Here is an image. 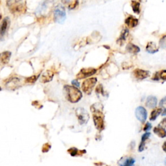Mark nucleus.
Returning a JSON list of instances; mask_svg holds the SVG:
<instances>
[{
	"label": "nucleus",
	"mask_w": 166,
	"mask_h": 166,
	"mask_svg": "<svg viewBox=\"0 0 166 166\" xmlns=\"http://www.w3.org/2000/svg\"><path fill=\"white\" fill-rule=\"evenodd\" d=\"M90 109L93 113L96 112H103V107L101 103H97L92 105L90 108Z\"/></svg>",
	"instance_id": "nucleus-24"
},
{
	"label": "nucleus",
	"mask_w": 166,
	"mask_h": 166,
	"mask_svg": "<svg viewBox=\"0 0 166 166\" xmlns=\"http://www.w3.org/2000/svg\"><path fill=\"white\" fill-rule=\"evenodd\" d=\"M97 81V79L95 77H92L85 80L82 84V91L87 95L91 94L95 85L96 84Z\"/></svg>",
	"instance_id": "nucleus-4"
},
{
	"label": "nucleus",
	"mask_w": 166,
	"mask_h": 166,
	"mask_svg": "<svg viewBox=\"0 0 166 166\" xmlns=\"http://www.w3.org/2000/svg\"><path fill=\"white\" fill-rule=\"evenodd\" d=\"M95 92H96L97 94L104 95V92H103V86H102V84H99L97 86V87L96 88V90H95Z\"/></svg>",
	"instance_id": "nucleus-26"
},
{
	"label": "nucleus",
	"mask_w": 166,
	"mask_h": 166,
	"mask_svg": "<svg viewBox=\"0 0 166 166\" xmlns=\"http://www.w3.org/2000/svg\"><path fill=\"white\" fill-rule=\"evenodd\" d=\"M97 70L94 68H83L77 75V77L79 79H82L88 77L91 75H94L96 73Z\"/></svg>",
	"instance_id": "nucleus-9"
},
{
	"label": "nucleus",
	"mask_w": 166,
	"mask_h": 166,
	"mask_svg": "<svg viewBox=\"0 0 166 166\" xmlns=\"http://www.w3.org/2000/svg\"><path fill=\"white\" fill-rule=\"evenodd\" d=\"M38 77H39L38 75H37V76L36 75H33V76H32V77H28L26 79V82H31V83L34 82L37 80Z\"/></svg>",
	"instance_id": "nucleus-27"
},
{
	"label": "nucleus",
	"mask_w": 166,
	"mask_h": 166,
	"mask_svg": "<svg viewBox=\"0 0 166 166\" xmlns=\"http://www.w3.org/2000/svg\"><path fill=\"white\" fill-rule=\"evenodd\" d=\"M50 148H51V145L49 144V143H46V144L44 145L42 147V152H46L47 151H49Z\"/></svg>",
	"instance_id": "nucleus-30"
},
{
	"label": "nucleus",
	"mask_w": 166,
	"mask_h": 166,
	"mask_svg": "<svg viewBox=\"0 0 166 166\" xmlns=\"http://www.w3.org/2000/svg\"><path fill=\"white\" fill-rule=\"evenodd\" d=\"M162 112V108H156V109L154 110L151 112V117H150V120H151V121H155L156 119V118H157V117Z\"/></svg>",
	"instance_id": "nucleus-23"
},
{
	"label": "nucleus",
	"mask_w": 166,
	"mask_h": 166,
	"mask_svg": "<svg viewBox=\"0 0 166 166\" xmlns=\"http://www.w3.org/2000/svg\"><path fill=\"white\" fill-rule=\"evenodd\" d=\"M72 84H73V86H74V87H80V83L77 81V80H73V81L72 82Z\"/></svg>",
	"instance_id": "nucleus-34"
},
{
	"label": "nucleus",
	"mask_w": 166,
	"mask_h": 166,
	"mask_svg": "<svg viewBox=\"0 0 166 166\" xmlns=\"http://www.w3.org/2000/svg\"><path fill=\"white\" fill-rule=\"evenodd\" d=\"M135 114L137 119L142 123L145 122L147 118V112L145 108L143 107H138L136 108Z\"/></svg>",
	"instance_id": "nucleus-8"
},
{
	"label": "nucleus",
	"mask_w": 166,
	"mask_h": 166,
	"mask_svg": "<svg viewBox=\"0 0 166 166\" xmlns=\"http://www.w3.org/2000/svg\"><path fill=\"white\" fill-rule=\"evenodd\" d=\"M135 160L132 158H127L125 159H121L119 162V166H132L135 164Z\"/></svg>",
	"instance_id": "nucleus-18"
},
{
	"label": "nucleus",
	"mask_w": 166,
	"mask_h": 166,
	"mask_svg": "<svg viewBox=\"0 0 166 166\" xmlns=\"http://www.w3.org/2000/svg\"><path fill=\"white\" fill-rule=\"evenodd\" d=\"M159 127H162V128H164V129H166V117L164 118V119H163L160 123L159 124Z\"/></svg>",
	"instance_id": "nucleus-33"
},
{
	"label": "nucleus",
	"mask_w": 166,
	"mask_h": 166,
	"mask_svg": "<svg viewBox=\"0 0 166 166\" xmlns=\"http://www.w3.org/2000/svg\"><path fill=\"white\" fill-rule=\"evenodd\" d=\"M160 107L164 108L165 109H166V97L163 98L160 102Z\"/></svg>",
	"instance_id": "nucleus-31"
},
{
	"label": "nucleus",
	"mask_w": 166,
	"mask_h": 166,
	"mask_svg": "<svg viewBox=\"0 0 166 166\" xmlns=\"http://www.w3.org/2000/svg\"><path fill=\"white\" fill-rule=\"evenodd\" d=\"M149 72L141 69H136L133 72L134 76L138 80H143L147 78L149 76Z\"/></svg>",
	"instance_id": "nucleus-10"
},
{
	"label": "nucleus",
	"mask_w": 166,
	"mask_h": 166,
	"mask_svg": "<svg viewBox=\"0 0 166 166\" xmlns=\"http://www.w3.org/2000/svg\"><path fill=\"white\" fill-rule=\"evenodd\" d=\"M160 78L163 81H166V70H162V72L158 73Z\"/></svg>",
	"instance_id": "nucleus-28"
},
{
	"label": "nucleus",
	"mask_w": 166,
	"mask_h": 166,
	"mask_svg": "<svg viewBox=\"0 0 166 166\" xmlns=\"http://www.w3.org/2000/svg\"><path fill=\"white\" fill-rule=\"evenodd\" d=\"M156 104H157V98L155 96H149L147 99L146 101V106L150 108H155L156 107Z\"/></svg>",
	"instance_id": "nucleus-16"
},
{
	"label": "nucleus",
	"mask_w": 166,
	"mask_h": 166,
	"mask_svg": "<svg viewBox=\"0 0 166 166\" xmlns=\"http://www.w3.org/2000/svg\"><path fill=\"white\" fill-rule=\"evenodd\" d=\"M154 132L156 135L158 136L160 138H165L166 137V130L165 129L162 128L161 127H156L154 129Z\"/></svg>",
	"instance_id": "nucleus-21"
},
{
	"label": "nucleus",
	"mask_w": 166,
	"mask_h": 166,
	"mask_svg": "<svg viewBox=\"0 0 166 166\" xmlns=\"http://www.w3.org/2000/svg\"><path fill=\"white\" fill-rule=\"evenodd\" d=\"M131 7L133 12L136 14H140V2L133 0L131 2Z\"/></svg>",
	"instance_id": "nucleus-22"
},
{
	"label": "nucleus",
	"mask_w": 166,
	"mask_h": 166,
	"mask_svg": "<svg viewBox=\"0 0 166 166\" xmlns=\"http://www.w3.org/2000/svg\"><path fill=\"white\" fill-rule=\"evenodd\" d=\"M66 19V10L64 6L58 5L54 10V20L59 24H63Z\"/></svg>",
	"instance_id": "nucleus-3"
},
{
	"label": "nucleus",
	"mask_w": 166,
	"mask_h": 166,
	"mask_svg": "<svg viewBox=\"0 0 166 166\" xmlns=\"http://www.w3.org/2000/svg\"><path fill=\"white\" fill-rule=\"evenodd\" d=\"M162 116H166V109H164V112H162Z\"/></svg>",
	"instance_id": "nucleus-36"
},
{
	"label": "nucleus",
	"mask_w": 166,
	"mask_h": 166,
	"mask_svg": "<svg viewBox=\"0 0 166 166\" xmlns=\"http://www.w3.org/2000/svg\"><path fill=\"white\" fill-rule=\"evenodd\" d=\"M93 119L95 128L99 131H102L104 129V116L103 112H96L93 113Z\"/></svg>",
	"instance_id": "nucleus-5"
},
{
	"label": "nucleus",
	"mask_w": 166,
	"mask_h": 166,
	"mask_svg": "<svg viewBox=\"0 0 166 166\" xmlns=\"http://www.w3.org/2000/svg\"><path fill=\"white\" fill-rule=\"evenodd\" d=\"M159 50L158 46L156 45V44L153 42H149L147 44L146 46V51L149 53H155L158 52Z\"/></svg>",
	"instance_id": "nucleus-15"
},
{
	"label": "nucleus",
	"mask_w": 166,
	"mask_h": 166,
	"mask_svg": "<svg viewBox=\"0 0 166 166\" xmlns=\"http://www.w3.org/2000/svg\"><path fill=\"white\" fill-rule=\"evenodd\" d=\"M76 116L78 118L79 123L81 124H84L87 123L89 120V114L88 112L83 108H78L76 110Z\"/></svg>",
	"instance_id": "nucleus-6"
},
{
	"label": "nucleus",
	"mask_w": 166,
	"mask_h": 166,
	"mask_svg": "<svg viewBox=\"0 0 166 166\" xmlns=\"http://www.w3.org/2000/svg\"><path fill=\"white\" fill-rule=\"evenodd\" d=\"M21 86V81L20 79L17 77L11 78L10 80L6 82L5 87L8 90H16Z\"/></svg>",
	"instance_id": "nucleus-7"
},
{
	"label": "nucleus",
	"mask_w": 166,
	"mask_h": 166,
	"mask_svg": "<svg viewBox=\"0 0 166 166\" xmlns=\"http://www.w3.org/2000/svg\"><path fill=\"white\" fill-rule=\"evenodd\" d=\"M129 35V30L127 29H124L121 32V34L120 35L119 38H118L117 42L120 44V45H123V43L125 42L127 38L128 37Z\"/></svg>",
	"instance_id": "nucleus-20"
},
{
	"label": "nucleus",
	"mask_w": 166,
	"mask_h": 166,
	"mask_svg": "<svg viewBox=\"0 0 166 166\" xmlns=\"http://www.w3.org/2000/svg\"><path fill=\"white\" fill-rule=\"evenodd\" d=\"M9 25H10V20L8 17H6L0 25V38H3L9 29Z\"/></svg>",
	"instance_id": "nucleus-11"
},
{
	"label": "nucleus",
	"mask_w": 166,
	"mask_h": 166,
	"mask_svg": "<svg viewBox=\"0 0 166 166\" xmlns=\"http://www.w3.org/2000/svg\"><path fill=\"white\" fill-rule=\"evenodd\" d=\"M11 57L10 52H4L0 53V66L7 64Z\"/></svg>",
	"instance_id": "nucleus-12"
},
{
	"label": "nucleus",
	"mask_w": 166,
	"mask_h": 166,
	"mask_svg": "<svg viewBox=\"0 0 166 166\" xmlns=\"http://www.w3.org/2000/svg\"><path fill=\"white\" fill-rule=\"evenodd\" d=\"M162 149H163V150H164V151H165L166 152V142H165L164 143V144H163Z\"/></svg>",
	"instance_id": "nucleus-35"
},
{
	"label": "nucleus",
	"mask_w": 166,
	"mask_h": 166,
	"mask_svg": "<svg viewBox=\"0 0 166 166\" xmlns=\"http://www.w3.org/2000/svg\"><path fill=\"white\" fill-rule=\"evenodd\" d=\"M151 127H152L151 124L149 122H147L145 125V127H144V129H143V130H144V131H145V132H148L151 129Z\"/></svg>",
	"instance_id": "nucleus-32"
},
{
	"label": "nucleus",
	"mask_w": 166,
	"mask_h": 166,
	"mask_svg": "<svg viewBox=\"0 0 166 166\" xmlns=\"http://www.w3.org/2000/svg\"><path fill=\"white\" fill-rule=\"evenodd\" d=\"M126 49L129 53H132V54L138 53L140 52V49L138 46H137L132 43H129L128 44H127Z\"/></svg>",
	"instance_id": "nucleus-19"
},
{
	"label": "nucleus",
	"mask_w": 166,
	"mask_h": 166,
	"mask_svg": "<svg viewBox=\"0 0 166 166\" xmlns=\"http://www.w3.org/2000/svg\"><path fill=\"white\" fill-rule=\"evenodd\" d=\"M68 152L69 153L70 155H71L72 156H77V155H80L79 154V152H80L79 150L75 148V147H72V148H70L69 149H68Z\"/></svg>",
	"instance_id": "nucleus-25"
},
{
	"label": "nucleus",
	"mask_w": 166,
	"mask_h": 166,
	"mask_svg": "<svg viewBox=\"0 0 166 166\" xmlns=\"http://www.w3.org/2000/svg\"><path fill=\"white\" fill-rule=\"evenodd\" d=\"M160 46L162 47H166V36L162 37L160 40Z\"/></svg>",
	"instance_id": "nucleus-29"
},
{
	"label": "nucleus",
	"mask_w": 166,
	"mask_h": 166,
	"mask_svg": "<svg viewBox=\"0 0 166 166\" xmlns=\"http://www.w3.org/2000/svg\"><path fill=\"white\" fill-rule=\"evenodd\" d=\"M151 136V133L149 132H147L143 134V135L142 137V141L141 143H140V146H139V151L142 152L144 150L145 148V142L147 140H148V138H149V136Z\"/></svg>",
	"instance_id": "nucleus-17"
},
{
	"label": "nucleus",
	"mask_w": 166,
	"mask_h": 166,
	"mask_svg": "<svg viewBox=\"0 0 166 166\" xmlns=\"http://www.w3.org/2000/svg\"><path fill=\"white\" fill-rule=\"evenodd\" d=\"M125 24L129 28H133L137 26L138 24V20L132 16H129L125 19Z\"/></svg>",
	"instance_id": "nucleus-14"
},
{
	"label": "nucleus",
	"mask_w": 166,
	"mask_h": 166,
	"mask_svg": "<svg viewBox=\"0 0 166 166\" xmlns=\"http://www.w3.org/2000/svg\"><path fill=\"white\" fill-rule=\"evenodd\" d=\"M53 75L54 73L52 71H51V70H47V71L44 72L40 78V81L44 83L50 82L51 81H52Z\"/></svg>",
	"instance_id": "nucleus-13"
},
{
	"label": "nucleus",
	"mask_w": 166,
	"mask_h": 166,
	"mask_svg": "<svg viewBox=\"0 0 166 166\" xmlns=\"http://www.w3.org/2000/svg\"><path fill=\"white\" fill-rule=\"evenodd\" d=\"M7 5L12 14L24 13L26 11L25 0H7Z\"/></svg>",
	"instance_id": "nucleus-2"
},
{
	"label": "nucleus",
	"mask_w": 166,
	"mask_h": 166,
	"mask_svg": "<svg viewBox=\"0 0 166 166\" xmlns=\"http://www.w3.org/2000/svg\"><path fill=\"white\" fill-rule=\"evenodd\" d=\"M64 90L65 92L66 99L71 103H77L81 99L82 97V92L77 87L73 86L66 85L64 88Z\"/></svg>",
	"instance_id": "nucleus-1"
}]
</instances>
